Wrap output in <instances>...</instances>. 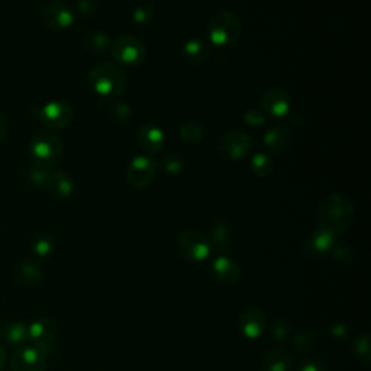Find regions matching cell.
<instances>
[{
    "mask_svg": "<svg viewBox=\"0 0 371 371\" xmlns=\"http://www.w3.org/2000/svg\"><path fill=\"white\" fill-rule=\"evenodd\" d=\"M138 141L143 148L151 153H158L162 150L165 143L164 132L155 125H144L138 132Z\"/></svg>",
    "mask_w": 371,
    "mask_h": 371,
    "instance_id": "44dd1931",
    "label": "cell"
},
{
    "mask_svg": "<svg viewBox=\"0 0 371 371\" xmlns=\"http://www.w3.org/2000/svg\"><path fill=\"white\" fill-rule=\"evenodd\" d=\"M182 52H183V58L192 65L204 64L211 55V50L208 44L201 40H189L183 45Z\"/></svg>",
    "mask_w": 371,
    "mask_h": 371,
    "instance_id": "603a6c76",
    "label": "cell"
},
{
    "mask_svg": "<svg viewBox=\"0 0 371 371\" xmlns=\"http://www.w3.org/2000/svg\"><path fill=\"white\" fill-rule=\"evenodd\" d=\"M0 332L9 344H22L28 341V326L23 322H9L4 325Z\"/></svg>",
    "mask_w": 371,
    "mask_h": 371,
    "instance_id": "d4e9b609",
    "label": "cell"
},
{
    "mask_svg": "<svg viewBox=\"0 0 371 371\" xmlns=\"http://www.w3.org/2000/svg\"><path fill=\"white\" fill-rule=\"evenodd\" d=\"M315 343H316V335L311 331L300 332L294 338V347L297 350H303V351L311 350L315 345Z\"/></svg>",
    "mask_w": 371,
    "mask_h": 371,
    "instance_id": "f546056e",
    "label": "cell"
},
{
    "mask_svg": "<svg viewBox=\"0 0 371 371\" xmlns=\"http://www.w3.org/2000/svg\"><path fill=\"white\" fill-rule=\"evenodd\" d=\"M54 248V241L48 235H43V237L37 238V241L33 243V253L40 257H47L51 254Z\"/></svg>",
    "mask_w": 371,
    "mask_h": 371,
    "instance_id": "4dcf8cb0",
    "label": "cell"
},
{
    "mask_svg": "<svg viewBox=\"0 0 371 371\" xmlns=\"http://www.w3.org/2000/svg\"><path fill=\"white\" fill-rule=\"evenodd\" d=\"M109 113H111L112 119L119 122V123H126L131 119V115H132L131 108L126 104H121V102L113 104L109 108Z\"/></svg>",
    "mask_w": 371,
    "mask_h": 371,
    "instance_id": "f1b7e54d",
    "label": "cell"
},
{
    "mask_svg": "<svg viewBox=\"0 0 371 371\" xmlns=\"http://www.w3.org/2000/svg\"><path fill=\"white\" fill-rule=\"evenodd\" d=\"M208 241L211 244V250L218 254H223L231 248V231L222 218H214L211 221Z\"/></svg>",
    "mask_w": 371,
    "mask_h": 371,
    "instance_id": "2e32d148",
    "label": "cell"
},
{
    "mask_svg": "<svg viewBox=\"0 0 371 371\" xmlns=\"http://www.w3.org/2000/svg\"><path fill=\"white\" fill-rule=\"evenodd\" d=\"M29 151L33 157V161H35V165L50 170V168L55 167L61 160L62 144L57 135L48 131H41L31 138Z\"/></svg>",
    "mask_w": 371,
    "mask_h": 371,
    "instance_id": "277c9868",
    "label": "cell"
},
{
    "mask_svg": "<svg viewBox=\"0 0 371 371\" xmlns=\"http://www.w3.org/2000/svg\"><path fill=\"white\" fill-rule=\"evenodd\" d=\"M45 187L48 189L50 194H52L57 199H64L69 197L73 193L74 184L72 177L64 173V172H52L50 173Z\"/></svg>",
    "mask_w": 371,
    "mask_h": 371,
    "instance_id": "d6986e66",
    "label": "cell"
},
{
    "mask_svg": "<svg viewBox=\"0 0 371 371\" xmlns=\"http://www.w3.org/2000/svg\"><path fill=\"white\" fill-rule=\"evenodd\" d=\"M290 96L282 87H272L268 89L260 100L261 112L268 118H283L290 111Z\"/></svg>",
    "mask_w": 371,
    "mask_h": 371,
    "instance_id": "30bf717a",
    "label": "cell"
},
{
    "mask_svg": "<svg viewBox=\"0 0 371 371\" xmlns=\"http://www.w3.org/2000/svg\"><path fill=\"white\" fill-rule=\"evenodd\" d=\"M204 129L194 122H187L180 126V138L189 144H197L204 138Z\"/></svg>",
    "mask_w": 371,
    "mask_h": 371,
    "instance_id": "4316f807",
    "label": "cell"
},
{
    "mask_svg": "<svg viewBox=\"0 0 371 371\" xmlns=\"http://www.w3.org/2000/svg\"><path fill=\"white\" fill-rule=\"evenodd\" d=\"M15 280L25 287L37 286L43 280V270L31 261H23L15 268Z\"/></svg>",
    "mask_w": 371,
    "mask_h": 371,
    "instance_id": "ffe728a7",
    "label": "cell"
},
{
    "mask_svg": "<svg viewBox=\"0 0 371 371\" xmlns=\"http://www.w3.org/2000/svg\"><path fill=\"white\" fill-rule=\"evenodd\" d=\"M211 276L222 284H233L241 277V268L235 261L221 255L211 265Z\"/></svg>",
    "mask_w": 371,
    "mask_h": 371,
    "instance_id": "5bb4252c",
    "label": "cell"
},
{
    "mask_svg": "<svg viewBox=\"0 0 371 371\" xmlns=\"http://www.w3.org/2000/svg\"><path fill=\"white\" fill-rule=\"evenodd\" d=\"M111 47V40L104 32H93L83 40V48L89 54L100 55Z\"/></svg>",
    "mask_w": 371,
    "mask_h": 371,
    "instance_id": "cb8c5ba5",
    "label": "cell"
},
{
    "mask_svg": "<svg viewBox=\"0 0 371 371\" xmlns=\"http://www.w3.org/2000/svg\"><path fill=\"white\" fill-rule=\"evenodd\" d=\"M177 250L189 261H204L212 251L208 237L194 231H184L179 235Z\"/></svg>",
    "mask_w": 371,
    "mask_h": 371,
    "instance_id": "ba28073f",
    "label": "cell"
},
{
    "mask_svg": "<svg viewBox=\"0 0 371 371\" xmlns=\"http://www.w3.org/2000/svg\"><path fill=\"white\" fill-rule=\"evenodd\" d=\"M241 332L248 336V338H258L267 328V318L265 315L255 308L245 309L238 319Z\"/></svg>",
    "mask_w": 371,
    "mask_h": 371,
    "instance_id": "9a60e30c",
    "label": "cell"
},
{
    "mask_svg": "<svg viewBox=\"0 0 371 371\" xmlns=\"http://www.w3.org/2000/svg\"><path fill=\"white\" fill-rule=\"evenodd\" d=\"M183 158L179 154H168L161 160V167L167 175H177L183 168Z\"/></svg>",
    "mask_w": 371,
    "mask_h": 371,
    "instance_id": "83f0119b",
    "label": "cell"
},
{
    "mask_svg": "<svg viewBox=\"0 0 371 371\" xmlns=\"http://www.w3.org/2000/svg\"><path fill=\"white\" fill-rule=\"evenodd\" d=\"M157 175V164L147 155H137L126 168V180L133 187H147Z\"/></svg>",
    "mask_w": 371,
    "mask_h": 371,
    "instance_id": "9c48e42d",
    "label": "cell"
},
{
    "mask_svg": "<svg viewBox=\"0 0 371 371\" xmlns=\"http://www.w3.org/2000/svg\"><path fill=\"white\" fill-rule=\"evenodd\" d=\"M48 176H50V170H47V168H43L40 165H33L29 173L31 182L37 186H45Z\"/></svg>",
    "mask_w": 371,
    "mask_h": 371,
    "instance_id": "1f68e13d",
    "label": "cell"
},
{
    "mask_svg": "<svg viewBox=\"0 0 371 371\" xmlns=\"http://www.w3.org/2000/svg\"><path fill=\"white\" fill-rule=\"evenodd\" d=\"M38 119L43 122L50 129H62L70 123L73 118V111L72 106L61 100H54L44 105L41 109L37 112Z\"/></svg>",
    "mask_w": 371,
    "mask_h": 371,
    "instance_id": "8fae6325",
    "label": "cell"
},
{
    "mask_svg": "<svg viewBox=\"0 0 371 371\" xmlns=\"http://www.w3.org/2000/svg\"><path fill=\"white\" fill-rule=\"evenodd\" d=\"M353 200L341 193L326 196L316 209L318 229H323L335 237L344 233L354 219Z\"/></svg>",
    "mask_w": 371,
    "mask_h": 371,
    "instance_id": "6da1fadb",
    "label": "cell"
},
{
    "mask_svg": "<svg viewBox=\"0 0 371 371\" xmlns=\"http://www.w3.org/2000/svg\"><path fill=\"white\" fill-rule=\"evenodd\" d=\"M292 133L283 125H276L270 128L264 135V144L273 153H283L290 147Z\"/></svg>",
    "mask_w": 371,
    "mask_h": 371,
    "instance_id": "ac0fdd59",
    "label": "cell"
},
{
    "mask_svg": "<svg viewBox=\"0 0 371 371\" xmlns=\"http://www.w3.org/2000/svg\"><path fill=\"white\" fill-rule=\"evenodd\" d=\"M132 18H133V22H137V23L150 22L154 18V9L150 5H141L133 11Z\"/></svg>",
    "mask_w": 371,
    "mask_h": 371,
    "instance_id": "d6a6232c",
    "label": "cell"
},
{
    "mask_svg": "<svg viewBox=\"0 0 371 371\" xmlns=\"http://www.w3.org/2000/svg\"><path fill=\"white\" fill-rule=\"evenodd\" d=\"M244 119L250 126H261L265 122V115L258 109H248L244 113Z\"/></svg>",
    "mask_w": 371,
    "mask_h": 371,
    "instance_id": "e575fe53",
    "label": "cell"
},
{
    "mask_svg": "<svg viewBox=\"0 0 371 371\" xmlns=\"http://www.w3.org/2000/svg\"><path fill=\"white\" fill-rule=\"evenodd\" d=\"M5 362H6V350L2 344H0V370L4 368Z\"/></svg>",
    "mask_w": 371,
    "mask_h": 371,
    "instance_id": "ab89813d",
    "label": "cell"
},
{
    "mask_svg": "<svg viewBox=\"0 0 371 371\" xmlns=\"http://www.w3.org/2000/svg\"><path fill=\"white\" fill-rule=\"evenodd\" d=\"M354 351L357 353L358 358L361 360H368V355H370V350H368V338L367 335H361L358 336V338L355 340V344H354Z\"/></svg>",
    "mask_w": 371,
    "mask_h": 371,
    "instance_id": "d590c367",
    "label": "cell"
},
{
    "mask_svg": "<svg viewBox=\"0 0 371 371\" xmlns=\"http://www.w3.org/2000/svg\"><path fill=\"white\" fill-rule=\"evenodd\" d=\"M12 371H45L47 357H44L37 348L32 345L19 347L11 360Z\"/></svg>",
    "mask_w": 371,
    "mask_h": 371,
    "instance_id": "7c38bea8",
    "label": "cell"
},
{
    "mask_svg": "<svg viewBox=\"0 0 371 371\" xmlns=\"http://www.w3.org/2000/svg\"><path fill=\"white\" fill-rule=\"evenodd\" d=\"M243 33L241 19L229 12L221 11L211 16L208 22V37L219 47H229L237 43Z\"/></svg>",
    "mask_w": 371,
    "mask_h": 371,
    "instance_id": "3957f363",
    "label": "cell"
},
{
    "mask_svg": "<svg viewBox=\"0 0 371 371\" xmlns=\"http://www.w3.org/2000/svg\"><path fill=\"white\" fill-rule=\"evenodd\" d=\"M8 133V122L5 119V116L0 113V141H2Z\"/></svg>",
    "mask_w": 371,
    "mask_h": 371,
    "instance_id": "f35d334b",
    "label": "cell"
},
{
    "mask_svg": "<svg viewBox=\"0 0 371 371\" xmlns=\"http://www.w3.org/2000/svg\"><path fill=\"white\" fill-rule=\"evenodd\" d=\"M335 241H336V237L323 229H316L314 232L312 237L308 240L306 245H305V250L309 255H314V257H322L325 254H328L333 245H335Z\"/></svg>",
    "mask_w": 371,
    "mask_h": 371,
    "instance_id": "e0dca14e",
    "label": "cell"
},
{
    "mask_svg": "<svg viewBox=\"0 0 371 371\" xmlns=\"http://www.w3.org/2000/svg\"><path fill=\"white\" fill-rule=\"evenodd\" d=\"M300 371H325V364L321 360L314 358L303 364Z\"/></svg>",
    "mask_w": 371,
    "mask_h": 371,
    "instance_id": "74e56055",
    "label": "cell"
},
{
    "mask_svg": "<svg viewBox=\"0 0 371 371\" xmlns=\"http://www.w3.org/2000/svg\"><path fill=\"white\" fill-rule=\"evenodd\" d=\"M55 333V323L48 318H41L28 326V341H31L32 347L37 348L44 357H48L54 348Z\"/></svg>",
    "mask_w": 371,
    "mask_h": 371,
    "instance_id": "52a82bcc",
    "label": "cell"
},
{
    "mask_svg": "<svg viewBox=\"0 0 371 371\" xmlns=\"http://www.w3.org/2000/svg\"><path fill=\"white\" fill-rule=\"evenodd\" d=\"M100 8L99 0H79L77 2V11L79 13H82L83 16H93L97 13Z\"/></svg>",
    "mask_w": 371,
    "mask_h": 371,
    "instance_id": "836d02e7",
    "label": "cell"
},
{
    "mask_svg": "<svg viewBox=\"0 0 371 371\" xmlns=\"http://www.w3.org/2000/svg\"><path fill=\"white\" fill-rule=\"evenodd\" d=\"M293 367V357L289 351L275 348L268 351L262 360L264 371H290Z\"/></svg>",
    "mask_w": 371,
    "mask_h": 371,
    "instance_id": "7402d4cb",
    "label": "cell"
},
{
    "mask_svg": "<svg viewBox=\"0 0 371 371\" xmlns=\"http://www.w3.org/2000/svg\"><path fill=\"white\" fill-rule=\"evenodd\" d=\"M43 23L51 31H64L72 26L74 15L72 9L60 2H52L47 5L41 12Z\"/></svg>",
    "mask_w": 371,
    "mask_h": 371,
    "instance_id": "4fadbf2b",
    "label": "cell"
},
{
    "mask_svg": "<svg viewBox=\"0 0 371 371\" xmlns=\"http://www.w3.org/2000/svg\"><path fill=\"white\" fill-rule=\"evenodd\" d=\"M216 150L228 160H243L250 155L253 141L241 131H228L218 138Z\"/></svg>",
    "mask_w": 371,
    "mask_h": 371,
    "instance_id": "5b68a950",
    "label": "cell"
},
{
    "mask_svg": "<svg viewBox=\"0 0 371 371\" xmlns=\"http://www.w3.org/2000/svg\"><path fill=\"white\" fill-rule=\"evenodd\" d=\"M145 54L147 51L143 41L132 35L121 37L112 44V57L122 65H140L144 61Z\"/></svg>",
    "mask_w": 371,
    "mask_h": 371,
    "instance_id": "8992f818",
    "label": "cell"
},
{
    "mask_svg": "<svg viewBox=\"0 0 371 371\" xmlns=\"http://www.w3.org/2000/svg\"><path fill=\"white\" fill-rule=\"evenodd\" d=\"M290 333V325L284 321H277L273 326V336L276 341H283L286 340Z\"/></svg>",
    "mask_w": 371,
    "mask_h": 371,
    "instance_id": "8d00e7d4",
    "label": "cell"
},
{
    "mask_svg": "<svg viewBox=\"0 0 371 371\" xmlns=\"http://www.w3.org/2000/svg\"><path fill=\"white\" fill-rule=\"evenodd\" d=\"M251 168L258 177H268L275 170V162L267 154L258 153L251 160Z\"/></svg>",
    "mask_w": 371,
    "mask_h": 371,
    "instance_id": "484cf974",
    "label": "cell"
},
{
    "mask_svg": "<svg viewBox=\"0 0 371 371\" xmlns=\"http://www.w3.org/2000/svg\"><path fill=\"white\" fill-rule=\"evenodd\" d=\"M92 89L105 97H116L126 89V74L119 65L112 62H100L89 74Z\"/></svg>",
    "mask_w": 371,
    "mask_h": 371,
    "instance_id": "7a4b0ae2",
    "label": "cell"
}]
</instances>
